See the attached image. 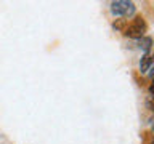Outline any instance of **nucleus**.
Instances as JSON below:
<instances>
[{"mask_svg": "<svg viewBox=\"0 0 154 144\" xmlns=\"http://www.w3.org/2000/svg\"><path fill=\"white\" fill-rule=\"evenodd\" d=\"M151 64H152V56L151 55H144L143 58H141V61H140V72H146L149 67H151Z\"/></svg>", "mask_w": 154, "mask_h": 144, "instance_id": "nucleus-3", "label": "nucleus"}, {"mask_svg": "<svg viewBox=\"0 0 154 144\" xmlns=\"http://www.w3.org/2000/svg\"><path fill=\"white\" fill-rule=\"evenodd\" d=\"M114 27L119 29V31H125V21L124 19H119V21L114 22Z\"/></svg>", "mask_w": 154, "mask_h": 144, "instance_id": "nucleus-5", "label": "nucleus"}, {"mask_svg": "<svg viewBox=\"0 0 154 144\" xmlns=\"http://www.w3.org/2000/svg\"><path fill=\"white\" fill-rule=\"evenodd\" d=\"M144 32H146V22H144V19L141 16H137L133 19V22L128 24L124 31L125 35L133 37V38H141L144 35Z\"/></svg>", "mask_w": 154, "mask_h": 144, "instance_id": "nucleus-1", "label": "nucleus"}, {"mask_svg": "<svg viewBox=\"0 0 154 144\" xmlns=\"http://www.w3.org/2000/svg\"><path fill=\"white\" fill-rule=\"evenodd\" d=\"M151 45H152L151 37H141V38H140V42H138V46L141 48L144 53H148L149 50H151Z\"/></svg>", "mask_w": 154, "mask_h": 144, "instance_id": "nucleus-4", "label": "nucleus"}, {"mask_svg": "<svg viewBox=\"0 0 154 144\" xmlns=\"http://www.w3.org/2000/svg\"><path fill=\"white\" fill-rule=\"evenodd\" d=\"M111 11L114 16H132L135 13V5L133 2H127V0H117L111 3Z\"/></svg>", "mask_w": 154, "mask_h": 144, "instance_id": "nucleus-2", "label": "nucleus"}]
</instances>
